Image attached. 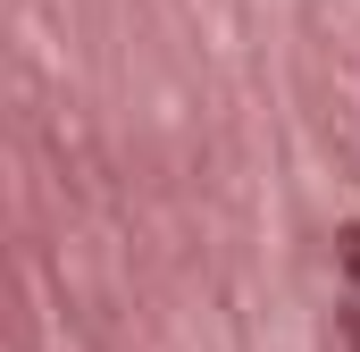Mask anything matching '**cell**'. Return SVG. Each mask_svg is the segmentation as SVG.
I'll use <instances>...</instances> for the list:
<instances>
[{"instance_id": "1", "label": "cell", "mask_w": 360, "mask_h": 352, "mask_svg": "<svg viewBox=\"0 0 360 352\" xmlns=\"http://www.w3.org/2000/svg\"><path fill=\"white\" fill-rule=\"evenodd\" d=\"M344 260H352V277H360V227H352V235H344Z\"/></svg>"}]
</instances>
